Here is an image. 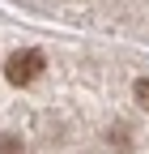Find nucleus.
I'll return each instance as SVG.
<instances>
[{
  "label": "nucleus",
  "instance_id": "nucleus-2",
  "mask_svg": "<svg viewBox=\"0 0 149 154\" xmlns=\"http://www.w3.org/2000/svg\"><path fill=\"white\" fill-rule=\"evenodd\" d=\"M132 99L149 111V77H136V82H132Z\"/></svg>",
  "mask_w": 149,
  "mask_h": 154
},
{
  "label": "nucleus",
  "instance_id": "nucleus-1",
  "mask_svg": "<svg viewBox=\"0 0 149 154\" xmlns=\"http://www.w3.org/2000/svg\"><path fill=\"white\" fill-rule=\"evenodd\" d=\"M47 69V56L39 47H22V51H13L9 56V64H4V77L13 86H30V82H39Z\"/></svg>",
  "mask_w": 149,
  "mask_h": 154
},
{
  "label": "nucleus",
  "instance_id": "nucleus-3",
  "mask_svg": "<svg viewBox=\"0 0 149 154\" xmlns=\"http://www.w3.org/2000/svg\"><path fill=\"white\" fill-rule=\"evenodd\" d=\"M0 154H26V146L17 137H0Z\"/></svg>",
  "mask_w": 149,
  "mask_h": 154
}]
</instances>
